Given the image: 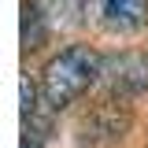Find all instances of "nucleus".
Here are the masks:
<instances>
[{"label": "nucleus", "instance_id": "nucleus-8", "mask_svg": "<svg viewBox=\"0 0 148 148\" xmlns=\"http://www.w3.org/2000/svg\"><path fill=\"white\" fill-rule=\"evenodd\" d=\"M22 119H30V115H37V89H34V82L22 74Z\"/></svg>", "mask_w": 148, "mask_h": 148}, {"label": "nucleus", "instance_id": "nucleus-2", "mask_svg": "<svg viewBox=\"0 0 148 148\" xmlns=\"http://www.w3.org/2000/svg\"><path fill=\"white\" fill-rule=\"evenodd\" d=\"M130 126V111L122 108L115 100H104V104H96V108L82 119V126H78V148H108L115 145Z\"/></svg>", "mask_w": 148, "mask_h": 148}, {"label": "nucleus", "instance_id": "nucleus-3", "mask_svg": "<svg viewBox=\"0 0 148 148\" xmlns=\"http://www.w3.org/2000/svg\"><path fill=\"white\" fill-rule=\"evenodd\" d=\"M89 15L104 34H137L148 26V0H89Z\"/></svg>", "mask_w": 148, "mask_h": 148}, {"label": "nucleus", "instance_id": "nucleus-4", "mask_svg": "<svg viewBox=\"0 0 148 148\" xmlns=\"http://www.w3.org/2000/svg\"><path fill=\"white\" fill-rule=\"evenodd\" d=\"M100 78H104V85H108L111 96L145 92L148 89V56H141V52L111 56V59H104V67H100Z\"/></svg>", "mask_w": 148, "mask_h": 148}, {"label": "nucleus", "instance_id": "nucleus-1", "mask_svg": "<svg viewBox=\"0 0 148 148\" xmlns=\"http://www.w3.org/2000/svg\"><path fill=\"white\" fill-rule=\"evenodd\" d=\"M100 67H104V59L89 45H71L59 56H52L45 63V71H41V100H45V108H52V111L71 108L82 92L92 89V82L100 78Z\"/></svg>", "mask_w": 148, "mask_h": 148}, {"label": "nucleus", "instance_id": "nucleus-5", "mask_svg": "<svg viewBox=\"0 0 148 148\" xmlns=\"http://www.w3.org/2000/svg\"><path fill=\"white\" fill-rule=\"evenodd\" d=\"M34 8L41 11L48 34H67V30L82 26V18L89 11V0H34Z\"/></svg>", "mask_w": 148, "mask_h": 148}, {"label": "nucleus", "instance_id": "nucleus-6", "mask_svg": "<svg viewBox=\"0 0 148 148\" xmlns=\"http://www.w3.org/2000/svg\"><path fill=\"white\" fill-rule=\"evenodd\" d=\"M45 41H48V26L34 4H26L22 8V48H41Z\"/></svg>", "mask_w": 148, "mask_h": 148}, {"label": "nucleus", "instance_id": "nucleus-7", "mask_svg": "<svg viewBox=\"0 0 148 148\" xmlns=\"http://www.w3.org/2000/svg\"><path fill=\"white\" fill-rule=\"evenodd\" d=\"M45 137H48V122L45 119H37V115L22 119V148H41Z\"/></svg>", "mask_w": 148, "mask_h": 148}]
</instances>
